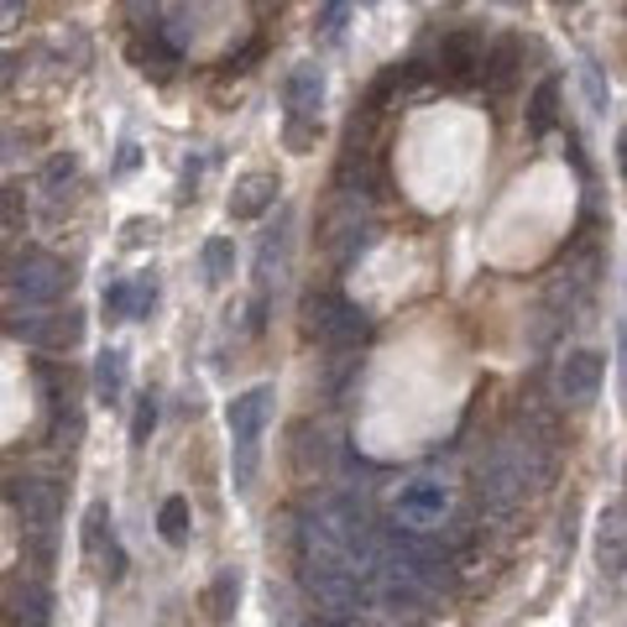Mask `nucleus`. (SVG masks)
Here are the masks:
<instances>
[{
  "mask_svg": "<svg viewBox=\"0 0 627 627\" xmlns=\"http://www.w3.org/2000/svg\"><path fill=\"white\" fill-rule=\"evenodd\" d=\"M596 565H601L607 580L627 576V512L623 508H607L596 518Z\"/></svg>",
  "mask_w": 627,
  "mask_h": 627,
  "instance_id": "obj_12",
  "label": "nucleus"
},
{
  "mask_svg": "<svg viewBox=\"0 0 627 627\" xmlns=\"http://www.w3.org/2000/svg\"><path fill=\"white\" fill-rule=\"evenodd\" d=\"M361 6H376V0H361Z\"/></svg>",
  "mask_w": 627,
  "mask_h": 627,
  "instance_id": "obj_37",
  "label": "nucleus"
},
{
  "mask_svg": "<svg viewBox=\"0 0 627 627\" xmlns=\"http://www.w3.org/2000/svg\"><path fill=\"white\" fill-rule=\"evenodd\" d=\"M236 591H241V576L236 570H221L215 586H209V617H215V623H225V617L236 611Z\"/></svg>",
  "mask_w": 627,
  "mask_h": 627,
  "instance_id": "obj_21",
  "label": "nucleus"
},
{
  "mask_svg": "<svg viewBox=\"0 0 627 627\" xmlns=\"http://www.w3.org/2000/svg\"><path fill=\"white\" fill-rule=\"evenodd\" d=\"M512 63H518V37H502L492 48V58H487V68H481V79H487V85H508Z\"/></svg>",
  "mask_w": 627,
  "mask_h": 627,
  "instance_id": "obj_22",
  "label": "nucleus"
},
{
  "mask_svg": "<svg viewBox=\"0 0 627 627\" xmlns=\"http://www.w3.org/2000/svg\"><path fill=\"white\" fill-rule=\"evenodd\" d=\"M580 85H586V100H591V110H607V79H601V68L586 58L580 63Z\"/></svg>",
  "mask_w": 627,
  "mask_h": 627,
  "instance_id": "obj_28",
  "label": "nucleus"
},
{
  "mask_svg": "<svg viewBox=\"0 0 627 627\" xmlns=\"http://www.w3.org/2000/svg\"><path fill=\"white\" fill-rule=\"evenodd\" d=\"M199 262H204V277L221 288L225 277L236 272V246H231L225 236H209V241H204V252H199Z\"/></svg>",
  "mask_w": 627,
  "mask_h": 627,
  "instance_id": "obj_19",
  "label": "nucleus"
},
{
  "mask_svg": "<svg viewBox=\"0 0 627 627\" xmlns=\"http://www.w3.org/2000/svg\"><path fill=\"white\" fill-rule=\"evenodd\" d=\"M188 528H194V512H188V497H168L163 512H157V533L168 543H188Z\"/></svg>",
  "mask_w": 627,
  "mask_h": 627,
  "instance_id": "obj_20",
  "label": "nucleus"
},
{
  "mask_svg": "<svg viewBox=\"0 0 627 627\" xmlns=\"http://www.w3.org/2000/svg\"><path fill=\"white\" fill-rule=\"evenodd\" d=\"M471 63H481V52H476V37L471 32H460V37H450V42L440 48V68H434V74H440V79H471V74H476Z\"/></svg>",
  "mask_w": 627,
  "mask_h": 627,
  "instance_id": "obj_15",
  "label": "nucleus"
},
{
  "mask_svg": "<svg viewBox=\"0 0 627 627\" xmlns=\"http://www.w3.org/2000/svg\"><path fill=\"white\" fill-rule=\"evenodd\" d=\"M304 586L324 617H361L366 580H361L351 565H304Z\"/></svg>",
  "mask_w": 627,
  "mask_h": 627,
  "instance_id": "obj_5",
  "label": "nucleus"
},
{
  "mask_svg": "<svg viewBox=\"0 0 627 627\" xmlns=\"http://www.w3.org/2000/svg\"><path fill=\"white\" fill-rule=\"evenodd\" d=\"M372 241H376V231H372V225H351V236H345V252H340V262L351 267V262H356V256L366 252Z\"/></svg>",
  "mask_w": 627,
  "mask_h": 627,
  "instance_id": "obj_31",
  "label": "nucleus"
},
{
  "mask_svg": "<svg viewBox=\"0 0 627 627\" xmlns=\"http://www.w3.org/2000/svg\"><path fill=\"white\" fill-rule=\"evenodd\" d=\"M173 63H178V52H173V42H163V37H147V48H141V68H153L157 79H168Z\"/></svg>",
  "mask_w": 627,
  "mask_h": 627,
  "instance_id": "obj_24",
  "label": "nucleus"
},
{
  "mask_svg": "<svg viewBox=\"0 0 627 627\" xmlns=\"http://www.w3.org/2000/svg\"><path fill=\"white\" fill-rule=\"evenodd\" d=\"M388 565H398L403 576H413L419 586H450L455 580V549L440 533H413V528H392L388 539Z\"/></svg>",
  "mask_w": 627,
  "mask_h": 627,
  "instance_id": "obj_2",
  "label": "nucleus"
},
{
  "mask_svg": "<svg viewBox=\"0 0 627 627\" xmlns=\"http://www.w3.org/2000/svg\"><path fill=\"white\" fill-rule=\"evenodd\" d=\"M11 627H48V586L42 580H21L11 591Z\"/></svg>",
  "mask_w": 627,
  "mask_h": 627,
  "instance_id": "obj_14",
  "label": "nucleus"
},
{
  "mask_svg": "<svg viewBox=\"0 0 627 627\" xmlns=\"http://www.w3.org/2000/svg\"><path fill=\"white\" fill-rule=\"evenodd\" d=\"M345 21H351V0H324L320 27H314V32H320L324 42H340V37H345Z\"/></svg>",
  "mask_w": 627,
  "mask_h": 627,
  "instance_id": "obj_23",
  "label": "nucleus"
},
{
  "mask_svg": "<svg viewBox=\"0 0 627 627\" xmlns=\"http://www.w3.org/2000/svg\"><path fill=\"white\" fill-rule=\"evenodd\" d=\"M555 116H560V85H555V79H543V85L533 89V105H528V131L549 136L555 131Z\"/></svg>",
  "mask_w": 627,
  "mask_h": 627,
  "instance_id": "obj_17",
  "label": "nucleus"
},
{
  "mask_svg": "<svg viewBox=\"0 0 627 627\" xmlns=\"http://www.w3.org/2000/svg\"><path fill=\"white\" fill-rule=\"evenodd\" d=\"M0 63H6V58H0ZM0 79H6V68H0Z\"/></svg>",
  "mask_w": 627,
  "mask_h": 627,
  "instance_id": "obj_36",
  "label": "nucleus"
},
{
  "mask_svg": "<svg viewBox=\"0 0 627 627\" xmlns=\"http://www.w3.org/2000/svg\"><path fill=\"white\" fill-rule=\"evenodd\" d=\"M277 173H241L236 184H231V221H262L272 215V204H277Z\"/></svg>",
  "mask_w": 627,
  "mask_h": 627,
  "instance_id": "obj_11",
  "label": "nucleus"
},
{
  "mask_svg": "<svg viewBox=\"0 0 627 627\" xmlns=\"http://www.w3.org/2000/svg\"><path fill=\"white\" fill-rule=\"evenodd\" d=\"M21 11H27V0H0V27H17Z\"/></svg>",
  "mask_w": 627,
  "mask_h": 627,
  "instance_id": "obj_33",
  "label": "nucleus"
},
{
  "mask_svg": "<svg viewBox=\"0 0 627 627\" xmlns=\"http://www.w3.org/2000/svg\"><path fill=\"white\" fill-rule=\"evenodd\" d=\"M11 508L21 512V533L32 543V555L42 565L52 560V523H58V492H52L48 481H37V476H21L11 481Z\"/></svg>",
  "mask_w": 627,
  "mask_h": 627,
  "instance_id": "obj_4",
  "label": "nucleus"
},
{
  "mask_svg": "<svg viewBox=\"0 0 627 627\" xmlns=\"http://www.w3.org/2000/svg\"><path fill=\"white\" fill-rule=\"evenodd\" d=\"M444 508H450V492H444V481H434V476L408 481L403 492H398V502H392L398 528H413V533H434L440 518H444Z\"/></svg>",
  "mask_w": 627,
  "mask_h": 627,
  "instance_id": "obj_8",
  "label": "nucleus"
},
{
  "mask_svg": "<svg viewBox=\"0 0 627 627\" xmlns=\"http://www.w3.org/2000/svg\"><path fill=\"white\" fill-rule=\"evenodd\" d=\"M85 560L95 565L105 580L126 576V549H120L116 528H110V512H105V502H95V508L85 512Z\"/></svg>",
  "mask_w": 627,
  "mask_h": 627,
  "instance_id": "obj_10",
  "label": "nucleus"
},
{
  "mask_svg": "<svg viewBox=\"0 0 627 627\" xmlns=\"http://www.w3.org/2000/svg\"><path fill=\"white\" fill-rule=\"evenodd\" d=\"M157 308V277L147 272V277H136L131 283V320H147Z\"/></svg>",
  "mask_w": 627,
  "mask_h": 627,
  "instance_id": "obj_27",
  "label": "nucleus"
},
{
  "mask_svg": "<svg viewBox=\"0 0 627 627\" xmlns=\"http://www.w3.org/2000/svg\"><path fill=\"white\" fill-rule=\"evenodd\" d=\"M153 424H157V403H153V398H141V403H136V419H131V444H136V450L147 444Z\"/></svg>",
  "mask_w": 627,
  "mask_h": 627,
  "instance_id": "obj_30",
  "label": "nucleus"
},
{
  "mask_svg": "<svg viewBox=\"0 0 627 627\" xmlns=\"http://www.w3.org/2000/svg\"><path fill=\"white\" fill-rule=\"evenodd\" d=\"M74 173H79V157H74V153L48 157V168H42V194H58V188H63Z\"/></svg>",
  "mask_w": 627,
  "mask_h": 627,
  "instance_id": "obj_25",
  "label": "nucleus"
},
{
  "mask_svg": "<svg viewBox=\"0 0 627 627\" xmlns=\"http://www.w3.org/2000/svg\"><path fill=\"white\" fill-rule=\"evenodd\" d=\"M601 376H607V356L601 351H570L555 372V392H560L570 408H586L601 392Z\"/></svg>",
  "mask_w": 627,
  "mask_h": 627,
  "instance_id": "obj_9",
  "label": "nucleus"
},
{
  "mask_svg": "<svg viewBox=\"0 0 627 627\" xmlns=\"http://www.w3.org/2000/svg\"><path fill=\"white\" fill-rule=\"evenodd\" d=\"M272 398L277 392L262 382V388H246L241 398L225 403V424H231V440H236V492H252L256 481V450H262V429L272 419Z\"/></svg>",
  "mask_w": 627,
  "mask_h": 627,
  "instance_id": "obj_1",
  "label": "nucleus"
},
{
  "mask_svg": "<svg viewBox=\"0 0 627 627\" xmlns=\"http://www.w3.org/2000/svg\"><path fill=\"white\" fill-rule=\"evenodd\" d=\"M105 320H131V283H110L105 288Z\"/></svg>",
  "mask_w": 627,
  "mask_h": 627,
  "instance_id": "obj_29",
  "label": "nucleus"
},
{
  "mask_svg": "<svg viewBox=\"0 0 627 627\" xmlns=\"http://www.w3.org/2000/svg\"><path fill=\"white\" fill-rule=\"evenodd\" d=\"M141 168V147L136 141H120V153H116V173L126 178V173H136Z\"/></svg>",
  "mask_w": 627,
  "mask_h": 627,
  "instance_id": "obj_32",
  "label": "nucleus"
},
{
  "mask_svg": "<svg viewBox=\"0 0 627 627\" xmlns=\"http://www.w3.org/2000/svg\"><path fill=\"white\" fill-rule=\"evenodd\" d=\"M283 141H288L293 153H308V147H314V141H320V120L288 116V126H283Z\"/></svg>",
  "mask_w": 627,
  "mask_h": 627,
  "instance_id": "obj_26",
  "label": "nucleus"
},
{
  "mask_svg": "<svg viewBox=\"0 0 627 627\" xmlns=\"http://www.w3.org/2000/svg\"><path fill=\"white\" fill-rule=\"evenodd\" d=\"M617 163H623V178H627V131H623V141H617Z\"/></svg>",
  "mask_w": 627,
  "mask_h": 627,
  "instance_id": "obj_34",
  "label": "nucleus"
},
{
  "mask_svg": "<svg viewBox=\"0 0 627 627\" xmlns=\"http://www.w3.org/2000/svg\"><path fill=\"white\" fill-rule=\"evenodd\" d=\"M376 591H382V607H388V617H398L403 627H419L429 623V611H434V591L429 586H419L413 576H403L398 565L382 560V570H376Z\"/></svg>",
  "mask_w": 627,
  "mask_h": 627,
  "instance_id": "obj_7",
  "label": "nucleus"
},
{
  "mask_svg": "<svg viewBox=\"0 0 627 627\" xmlns=\"http://www.w3.org/2000/svg\"><path fill=\"white\" fill-rule=\"evenodd\" d=\"M95 392H100L105 403H120V392H126V351H100V361H95Z\"/></svg>",
  "mask_w": 627,
  "mask_h": 627,
  "instance_id": "obj_16",
  "label": "nucleus"
},
{
  "mask_svg": "<svg viewBox=\"0 0 627 627\" xmlns=\"http://www.w3.org/2000/svg\"><path fill=\"white\" fill-rule=\"evenodd\" d=\"M283 105L288 116H304V120H320V105H324V68L320 63H298L283 79Z\"/></svg>",
  "mask_w": 627,
  "mask_h": 627,
  "instance_id": "obj_13",
  "label": "nucleus"
},
{
  "mask_svg": "<svg viewBox=\"0 0 627 627\" xmlns=\"http://www.w3.org/2000/svg\"><path fill=\"white\" fill-rule=\"evenodd\" d=\"M502 6H523V0H502Z\"/></svg>",
  "mask_w": 627,
  "mask_h": 627,
  "instance_id": "obj_35",
  "label": "nucleus"
},
{
  "mask_svg": "<svg viewBox=\"0 0 627 627\" xmlns=\"http://www.w3.org/2000/svg\"><path fill=\"white\" fill-rule=\"evenodd\" d=\"M6 330H11L17 340H27V345L58 340V320H52V314H42V308H21V314H11V320H6Z\"/></svg>",
  "mask_w": 627,
  "mask_h": 627,
  "instance_id": "obj_18",
  "label": "nucleus"
},
{
  "mask_svg": "<svg viewBox=\"0 0 627 627\" xmlns=\"http://www.w3.org/2000/svg\"><path fill=\"white\" fill-rule=\"evenodd\" d=\"M304 330L330 351H356L361 340L372 335V320L366 308H356L351 298H335V293H308L304 304Z\"/></svg>",
  "mask_w": 627,
  "mask_h": 627,
  "instance_id": "obj_3",
  "label": "nucleus"
},
{
  "mask_svg": "<svg viewBox=\"0 0 627 627\" xmlns=\"http://www.w3.org/2000/svg\"><path fill=\"white\" fill-rule=\"evenodd\" d=\"M11 288H17L21 304H52L58 293L68 288V267L52 252H21L11 262Z\"/></svg>",
  "mask_w": 627,
  "mask_h": 627,
  "instance_id": "obj_6",
  "label": "nucleus"
}]
</instances>
